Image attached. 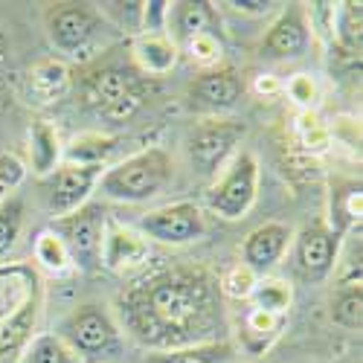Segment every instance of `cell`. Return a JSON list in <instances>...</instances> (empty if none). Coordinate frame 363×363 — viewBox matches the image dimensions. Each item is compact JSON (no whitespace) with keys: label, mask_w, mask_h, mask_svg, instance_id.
Instances as JSON below:
<instances>
[{"label":"cell","mask_w":363,"mask_h":363,"mask_svg":"<svg viewBox=\"0 0 363 363\" xmlns=\"http://www.w3.org/2000/svg\"><path fill=\"white\" fill-rule=\"evenodd\" d=\"M119 331L151 352L224 340L227 314L218 279L203 264L148 262L116 296Z\"/></svg>","instance_id":"obj_1"},{"label":"cell","mask_w":363,"mask_h":363,"mask_svg":"<svg viewBox=\"0 0 363 363\" xmlns=\"http://www.w3.org/2000/svg\"><path fill=\"white\" fill-rule=\"evenodd\" d=\"M44 308V282L33 262L0 264V360L33 340Z\"/></svg>","instance_id":"obj_2"},{"label":"cell","mask_w":363,"mask_h":363,"mask_svg":"<svg viewBox=\"0 0 363 363\" xmlns=\"http://www.w3.org/2000/svg\"><path fill=\"white\" fill-rule=\"evenodd\" d=\"M116 29L90 4H55L47 12V38L70 62L87 65L111 47Z\"/></svg>","instance_id":"obj_3"},{"label":"cell","mask_w":363,"mask_h":363,"mask_svg":"<svg viewBox=\"0 0 363 363\" xmlns=\"http://www.w3.org/2000/svg\"><path fill=\"white\" fill-rule=\"evenodd\" d=\"M172 172H174L172 157L163 148L151 145L125 160H119L111 169H102L96 192L119 203H143V201L157 198L169 186Z\"/></svg>","instance_id":"obj_4"},{"label":"cell","mask_w":363,"mask_h":363,"mask_svg":"<svg viewBox=\"0 0 363 363\" xmlns=\"http://www.w3.org/2000/svg\"><path fill=\"white\" fill-rule=\"evenodd\" d=\"M148 99V82L134 67L105 65L82 79V102L108 123H131Z\"/></svg>","instance_id":"obj_5"},{"label":"cell","mask_w":363,"mask_h":363,"mask_svg":"<svg viewBox=\"0 0 363 363\" xmlns=\"http://www.w3.org/2000/svg\"><path fill=\"white\" fill-rule=\"evenodd\" d=\"M55 337H62L67 349L82 357V363L108 360L123 352V331L116 320L99 306H79L73 308L55 328Z\"/></svg>","instance_id":"obj_6"},{"label":"cell","mask_w":363,"mask_h":363,"mask_svg":"<svg viewBox=\"0 0 363 363\" xmlns=\"http://www.w3.org/2000/svg\"><path fill=\"white\" fill-rule=\"evenodd\" d=\"M108 213L102 203H84L82 209L70 216L55 218L47 230H52L65 241L70 253V262L82 274H94L99 270V250H102V233H105Z\"/></svg>","instance_id":"obj_7"},{"label":"cell","mask_w":363,"mask_h":363,"mask_svg":"<svg viewBox=\"0 0 363 363\" xmlns=\"http://www.w3.org/2000/svg\"><path fill=\"white\" fill-rule=\"evenodd\" d=\"M221 180L209 189V209L224 218V221H238L250 213L259 195V163L250 151H238L230 160V166L221 169Z\"/></svg>","instance_id":"obj_8"},{"label":"cell","mask_w":363,"mask_h":363,"mask_svg":"<svg viewBox=\"0 0 363 363\" xmlns=\"http://www.w3.org/2000/svg\"><path fill=\"white\" fill-rule=\"evenodd\" d=\"M245 123L238 119H221L209 116L203 123H198L189 131L186 140V155L195 172L201 174H218L230 157H235V145L245 137Z\"/></svg>","instance_id":"obj_9"},{"label":"cell","mask_w":363,"mask_h":363,"mask_svg":"<svg viewBox=\"0 0 363 363\" xmlns=\"http://www.w3.org/2000/svg\"><path fill=\"white\" fill-rule=\"evenodd\" d=\"M99 174H102V169H96V166L62 163L47 177H38V189H41V201L47 206V213L62 218V216H70L76 209H82L90 201V195L96 192Z\"/></svg>","instance_id":"obj_10"},{"label":"cell","mask_w":363,"mask_h":363,"mask_svg":"<svg viewBox=\"0 0 363 363\" xmlns=\"http://www.w3.org/2000/svg\"><path fill=\"white\" fill-rule=\"evenodd\" d=\"M137 230L148 238V241H160V245H192L206 233V218L203 209L192 201H177L160 209H151V213L140 216Z\"/></svg>","instance_id":"obj_11"},{"label":"cell","mask_w":363,"mask_h":363,"mask_svg":"<svg viewBox=\"0 0 363 363\" xmlns=\"http://www.w3.org/2000/svg\"><path fill=\"white\" fill-rule=\"evenodd\" d=\"M148 259H151L148 238L140 230H134V227H128V224L108 216L105 233H102L99 267L111 270V274H116V277L131 279L148 264Z\"/></svg>","instance_id":"obj_12"},{"label":"cell","mask_w":363,"mask_h":363,"mask_svg":"<svg viewBox=\"0 0 363 363\" xmlns=\"http://www.w3.org/2000/svg\"><path fill=\"white\" fill-rule=\"evenodd\" d=\"M294 256L299 274L308 282H323L340 259V235L325 221H314L294 235Z\"/></svg>","instance_id":"obj_13"},{"label":"cell","mask_w":363,"mask_h":363,"mask_svg":"<svg viewBox=\"0 0 363 363\" xmlns=\"http://www.w3.org/2000/svg\"><path fill=\"white\" fill-rule=\"evenodd\" d=\"M245 96V82L233 67H213L203 70L189 84V105L201 113H224L235 108Z\"/></svg>","instance_id":"obj_14"},{"label":"cell","mask_w":363,"mask_h":363,"mask_svg":"<svg viewBox=\"0 0 363 363\" xmlns=\"http://www.w3.org/2000/svg\"><path fill=\"white\" fill-rule=\"evenodd\" d=\"M291 245H294V230L279 221H267L245 238V245H241V264H247L256 277H267L282 262Z\"/></svg>","instance_id":"obj_15"},{"label":"cell","mask_w":363,"mask_h":363,"mask_svg":"<svg viewBox=\"0 0 363 363\" xmlns=\"http://www.w3.org/2000/svg\"><path fill=\"white\" fill-rule=\"evenodd\" d=\"M311 47V26L306 21V12L299 9V4H291L279 12L274 26L267 29V35L262 41V55L267 58H299L306 55Z\"/></svg>","instance_id":"obj_16"},{"label":"cell","mask_w":363,"mask_h":363,"mask_svg":"<svg viewBox=\"0 0 363 363\" xmlns=\"http://www.w3.org/2000/svg\"><path fill=\"white\" fill-rule=\"evenodd\" d=\"M23 90H26V99L38 108L55 105L73 90V70L65 58H44V62L29 67Z\"/></svg>","instance_id":"obj_17"},{"label":"cell","mask_w":363,"mask_h":363,"mask_svg":"<svg viewBox=\"0 0 363 363\" xmlns=\"http://www.w3.org/2000/svg\"><path fill=\"white\" fill-rule=\"evenodd\" d=\"M177 44L169 33H143L131 41V62L134 70L145 79H157L174 70L177 65Z\"/></svg>","instance_id":"obj_18"},{"label":"cell","mask_w":363,"mask_h":363,"mask_svg":"<svg viewBox=\"0 0 363 363\" xmlns=\"http://www.w3.org/2000/svg\"><path fill=\"white\" fill-rule=\"evenodd\" d=\"M218 9L213 4H169V18H166V33L174 29V44H186L189 38L218 33Z\"/></svg>","instance_id":"obj_19"},{"label":"cell","mask_w":363,"mask_h":363,"mask_svg":"<svg viewBox=\"0 0 363 363\" xmlns=\"http://www.w3.org/2000/svg\"><path fill=\"white\" fill-rule=\"evenodd\" d=\"M288 325V317L282 314H267V311H259L253 306L245 308L241 314V325H238V340H241V349L247 354H264L270 346L279 340V335Z\"/></svg>","instance_id":"obj_20"},{"label":"cell","mask_w":363,"mask_h":363,"mask_svg":"<svg viewBox=\"0 0 363 363\" xmlns=\"http://www.w3.org/2000/svg\"><path fill=\"white\" fill-rule=\"evenodd\" d=\"M65 163V145L58 137V128L47 119H38L29 128V166L38 177H47Z\"/></svg>","instance_id":"obj_21"},{"label":"cell","mask_w":363,"mask_h":363,"mask_svg":"<svg viewBox=\"0 0 363 363\" xmlns=\"http://www.w3.org/2000/svg\"><path fill=\"white\" fill-rule=\"evenodd\" d=\"M116 148V137L108 134H79L70 140V145H65V163L70 166H96L102 169L105 160L113 155Z\"/></svg>","instance_id":"obj_22"},{"label":"cell","mask_w":363,"mask_h":363,"mask_svg":"<svg viewBox=\"0 0 363 363\" xmlns=\"http://www.w3.org/2000/svg\"><path fill=\"white\" fill-rule=\"evenodd\" d=\"M230 360H233V346L227 340L169 349V352H151L145 357V363H230Z\"/></svg>","instance_id":"obj_23"},{"label":"cell","mask_w":363,"mask_h":363,"mask_svg":"<svg viewBox=\"0 0 363 363\" xmlns=\"http://www.w3.org/2000/svg\"><path fill=\"white\" fill-rule=\"evenodd\" d=\"M291 302H294V288L274 277H259L253 285V294L247 296V306L267 314H282V317H288Z\"/></svg>","instance_id":"obj_24"},{"label":"cell","mask_w":363,"mask_h":363,"mask_svg":"<svg viewBox=\"0 0 363 363\" xmlns=\"http://www.w3.org/2000/svg\"><path fill=\"white\" fill-rule=\"evenodd\" d=\"M18 363H82V357H76L62 337L38 335L21 349Z\"/></svg>","instance_id":"obj_25"},{"label":"cell","mask_w":363,"mask_h":363,"mask_svg":"<svg viewBox=\"0 0 363 363\" xmlns=\"http://www.w3.org/2000/svg\"><path fill=\"white\" fill-rule=\"evenodd\" d=\"M33 253H35V267H44V270H50V274H55V277H62V274H67V270H73V262H70V253L65 247V241L58 238L52 230L38 233Z\"/></svg>","instance_id":"obj_26"},{"label":"cell","mask_w":363,"mask_h":363,"mask_svg":"<svg viewBox=\"0 0 363 363\" xmlns=\"http://www.w3.org/2000/svg\"><path fill=\"white\" fill-rule=\"evenodd\" d=\"M23 230V201L18 195H6L0 201V264L12 253Z\"/></svg>","instance_id":"obj_27"},{"label":"cell","mask_w":363,"mask_h":363,"mask_svg":"<svg viewBox=\"0 0 363 363\" xmlns=\"http://www.w3.org/2000/svg\"><path fill=\"white\" fill-rule=\"evenodd\" d=\"M360 184H349L346 189L335 192L331 195V230H335L337 235L346 230V227H360Z\"/></svg>","instance_id":"obj_28"},{"label":"cell","mask_w":363,"mask_h":363,"mask_svg":"<svg viewBox=\"0 0 363 363\" xmlns=\"http://www.w3.org/2000/svg\"><path fill=\"white\" fill-rule=\"evenodd\" d=\"M331 320L340 328L360 331L363 325V291L360 288H340L331 299Z\"/></svg>","instance_id":"obj_29"},{"label":"cell","mask_w":363,"mask_h":363,"mask_svg":"<svg viewBox=\"0 0 363 363\" xmlns=\"http://www.w3.org/2000/svg\"><path fill=\"white\" fill-rule=\"evenodd\" d=\"M186 50V55L192 58L195 65H201L203 70H213L218 67L221 62V55H224V44L218 38V33H209V35H198V38H189L186 44H180ZM177 47V50H180Z\"/></svg>","instance_id":"obj_30"},{"label":"cell","mask_w":363,"mask_h":363,"mask_svg":"<svg viewBox=\"0 0 363 363\" xmlns=\"http://www.w3.org/2000/svg\"><path fill=\"white\" fill-rule=\"evenodd\" d=\"M256 274L247 267V264H233L230 270H224V277L218 279V291H221V296H230V299H245L247 302V296L253 294V285H256Z\"/></svg>","instance_id":"obj_31"},{"label":"cell","mask_w":363,"mask_h":363,"mask_svg":"<svg viewBox=\"0 0 363 363\" xmlns=\"http://www.w3.org/2000/svg\"><path fill=\"white\" fill-rule=\"evenodd\" d=\"M296 134H299L302 148L314 151V155H320V151H325V148H328V131L317 123V116H314L311 111H302V113H299Z\"/></svg>","instance_id":"obj_32"},{"label":"cell","mask_w":363,"mask_h":363,"mask_svg":"<svg viewBox=\"0 0 363 363\" xmlns=\"http://www.w3.org/2000/svg\"><path fill=\"white\" fill-rule=\"evenodd\" d=\"M285 90H288V96H291L302 111H311V105L317 102V84H314V79H311L308 73L291 76L288 84H285Z\"/></svg>","instance_id":"obj_33"},{"label":"cell","mask_w":363,"mask_h":363,"mask_svg":"<svg viewBox=\"0 0 363 363\" xmlns=\"http://www.w3.org/2000/svg\"><path fill=\"white\" fill-rule=\"evenodd\" d=\"M23 177H26V166L15 155L4 151V155H0V192L6 195L12 189H18L23 184Z\"/></svg>","instance_id":"obj_34"},{"label":"cell","mask_w":363,"mask_h":363,"mask_svg":"<svg viewBox=\"0 0 363 363\" xmlns=\"http://www.w3.org/2000/svg\"><path fill=\"white\" fill-rule=\"evenodd\" d=\"M230 9H235L238 15H253V18H262L270 12V6H277V4H270V0H230L227 4Z\"/></svg>","instance_id":"obj_35"},{"label":"cell","mask_w":363,"mask_h":363,"mask_svg":"<svg viewBox=\"0 0 363 363\" xmlns=\"http://www.w3.org/2000/svg\"><path fill=\"white\" fill-rule=\"evenodd\" d=\"M277 90H279V82H277V76H259V79H256V94L274 96Z\"/></svg>","instance_id":"obj_36"},{"label":"cell","mask_w":363,"mask_h":363,"mask_svg":"<svg viewBox=\"0 0 363 363\" xmlns=\"http://www.w3.org/2000/svg\"><path fill=\"white\" fill-rule=\"evenodd\" d=\"M4 198H6V195H4V192H0V201H4Z\"/></svg>","instance_id":"obj_37"}]
</instances>
